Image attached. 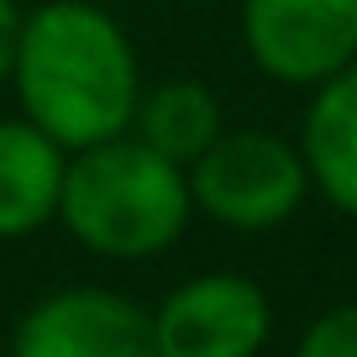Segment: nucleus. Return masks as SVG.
<instances>
[{
    "mask_svg": "<svg viewBox=\"0 0 357 357\" xmlns=\"http://www.w3.org/2000/svg\"><path fill=\"white\" fill-rule=\"evenodd\" d=\"M11 79L26 121L58 147H89L126 132L142 95L126 32L89 0H47L22 16Z\"/></svg>",
    "mask_w": 357,
    "mask_h": 357,
    "instance_id": "f257e3e1",
    "label": "nucleus"
},
{
    "mask_svg": "<svg viewBox=\"0 0 357 357\" xmlns=\"http://www.w3.org/2000/svg\"><path fill=\"white\" fill-rule=\"evenodd\" d=\"M190 174L174 158L153 153L142 137H105V142L74 147L63 168L58 215L100 257H153L178 242L190 221Z\"/></svg>",
    "mask_w": 357,
    "mask_h": 357,
    "instance_id": "f03ea898",
    "label": "nucleus"
},
{
    "mask_svg": "<svg viewBox=\"0 0 357 357\" xmlns=\"http://www.w3.org/2000/svg\"><path fill=\"white\" fill-rule=\"evenodd\" d=\"M310 168L273 132L215 137L190 163V200L231 231H273L300 211Z\"/></svg>",
    "mask_w": 357,
    "mask_h": 357,
    "instance_id": "7ed1b4c3",
    "label": "nucleus"
},
{
    "mask_svg": "<svg viewBox=\"0 0 357 357\" xmlns=\"http://www.w3.org/2000/svg\"><path fill=\"white\" fill-rule=\"evenodd\" d=\"M242 43L279 84H321L357 58V0H242Z\"/></svg>",
    "mask_w": 357,
    "mask_h": 357,
    "instance_id": "20e7f679",
    "label": "nucleus"
},
{
    "mask_svg": "<svg viewBox=\"0 0 357 357\" xmlns=\"http://www.w3.org/2000/svg\"><path fill=\"white\" fill-rule=\"evenodd\" d=\"M268 294L236 273H200L153 310V357H247L268 342Z\"/></svg>",
    "mask_w": 357,
    "mask_h": 357,
    "instance_id": "39448f33",
    "label": "nucleus"
},
{
    "mask_svg": "<svg viewBox=\"0 0 357 357\" xmlns=\"http://www.w3.org/2000/svg\"><path fill=\"white\" fill-rule=\"evenodd\" d=\"M22 357H153V310L111 289H58L22 315Z\"/></svg>",
    "mask_w": 357,
    "mask_h": 357,
    "instance_id": "423d86ee",
    "label": "nucleus"
},
{
    "mask_svg": "<svg viewBox=\"0 0 357 357\" xmlns=\"http://www.w3.org/2000/svg\"><path fill=\"white\" fill-rule=\"evenodd\" d=\"M63 147L32 121H0V242L32 236L58 215Z\"/></svg>",
    "mask_w": 357,
    "mask_h": 357,
    "instance_id": "0eeeda50",
    "label": "nucleus"
},
{
    "mask_svg": "<svg viewBox=\"0 0 357 357\" xmlns=\"http://www.w3.org/2000/svg\"><path fill=\"white\" fill-rule=\"evenodd\" d=\"M300 158L310 168V184L336 205L357 215V58L321 79L310 116H305Z\"/></svg>",
    "mask_w": 357,
    "mask_h": 357,
    "instance_id": "6e6552de",
    "label": "nucleus"
},
{
    "mask_svg": "<svg viewBox=\"0 0 357 357\" xmlns=\"http://www.w3.org/2000/svg\"><path fill=\"white\" fill-rule=\"evenodd\" d=\"M132 121H137V137L153 153L174 158L178 168H190L221 137V100L205 84H195V79H168V84L137 95Z\"/></svg>",
    "mask_w": 357,
    "mask_h": 357,
    "instance_id": "1a4fd4ad",
    "label": "nucleus"
},
{
    "mask_svg": "<svg viewBox=\"0 0 357 357\" xmlns=\"http://www.w3.org/2000/svg\"><path fill=\"white\" fill-rule=\"evenodd\" d=\"M305 357H357V300L326 310L300 342Z\"/></svg>",
    "mask_w": 357,
    "mask_h": 357,
    "instance_id": "9d476101",
    "label": "nucleus"
},
{
    "mask_svg": "<svg viewBox=\"0 0 357 357\" xmlns=\"http://www.w3.org/2000/svg\"><path fill=\"white\" fill-rule=\"evenodd\" d=\"M16 43H22V11H16V0H0V79L16 63Z\"/></svg>",
    "mask_w": 357,
    "mask_h": 357,
    "instance_id": "9b49d317",
    "label": "nucleus"
}]
</instances>
